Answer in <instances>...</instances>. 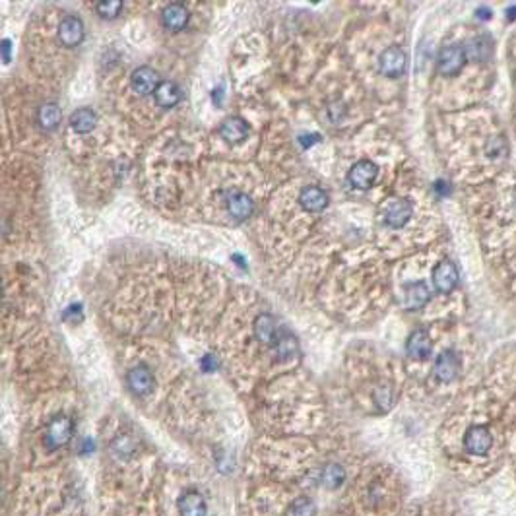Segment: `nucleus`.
Instances as JSON below:
<instances>
[{
  "instance_id": "nucleus-1",
  "label": "nucleus",
  "mask_w": 516,
  "mask_h": 516,
  "mask_svg": "<svg viewBox=\"0 0 516 516\" xmlns=\"http://www.w3.org/2000/svg\"><path fill=\"white\" fill-rule=\"evenodd\" d=\"M74 433V423L71 418L66 415H57L49 421L47 431H45V445L49 446L51 450H57L61 446L68 445V441L72 438Z\"/></svg>"
},
{
  "instance_id": "nucleus-2",
  "label": "nucleus",
  "mask_w": 516,
  "mask_h": 516,
  "mask_svg": "<svg viewBox=\"0 0 516 516\" xmlns=\"http://www.w3.org/2000/svg\"><path fill=\"white\" fill-rule=\"evenodd\" d=\"M468 61L466 49L460 45H446L437 57V68L443 76H456Z\"/></svg>"
},
{
  "instance_id": "nucleus-3",
  "label": "nucleus",
  "mask_w": 516,
  "mask_h": 516,
  "mask_svg": "<svg viewBox=\"0 0 516 516\" xmlns=\"http://www.w3.org/2000/svg\"><path fill=\"white\" fill-rule=\"evenodd\" d=\"M406 64H408V54L402 47L392 45L385 49L381 57H378V71L383 72L388 78H398L406 72Z\"/></svg>"
},
{
  "instance_id": "nucleus-4",
  "label": "nucleus",
  "mask_w": 516,
  "mask_h": 516,
  "mask_svg": "<svg viewBox=\"0 0 516 516\" xmlns=\"http://www.w3.org/2000/svg\"><path fill=\"white\" fill-rule=\"evenodd\" d=\"M378 177V167L371 161V159H361L357 163H353V167L348 173V181L351 186H355L359 191H367L373 186V183Z\"/></svg>"
},
{
  "instance_id": "nucleus-5",
  "label": "nucleus",
  "mask_w": 516,
  "mask_h": 516,
  "mask_svg": "<svg viewBox=\"0 0 516 516\" xmlns=\"http://www.w3.org/2000/svg\"><path fill=\"white\" fill-rule=\"evenodd\" d=\"M491 445H493V437H491L489 429L485 427V425H472V427L466 431L464 448L470 455H485V452H489Z\"/></svg>"
},
{
  "instance_id": "nucleus-6",
  "label": "nucleus",
  "mask_w": 516,
  "mask_h": 516,
  "mask_svg": "<svg viewBox=\"0 0 516 516\" xmlns=\"http://www.w3.org/2000/svg\"><path fill=\"white\" fill-rule=\"evenodd\" d=\"M413 216V206L410 200L406 198H392L385 206V221L386 226H390L394 229L404 228L410 218Z\"/></svg>"
},
{
  "instance_id": "nucleus-7",
  "label": "nucleus",
  "mask_w": 516,
  "mask_h": 516,
  "mask_svg": "<svg viewBox=\"0 0 516 516\" xmlns=\"http://www.w3.org/2000/svg\"><path fill=\"white\" fill-rule=\"evenodd\" d=\"M131 86L140 96H149V94H156L158 91V88L161 86V78H159V74L154 68L138 66L136 71L132 72Z\"/></svg>"
},
{
  "instance_id": "nucleus-8",
  "label": "nucleus",
  "mask_w": 516,
  "mask_h": 516,
  "mask_svg": "<svg viewBox=\"0 0 516 516\" xmlns=\"http://www.w3.org/2000/svg\"><path fill=\"white\" fill-rule=\"evenodd\" d=\"M433 286L438 293H450L458 286V268L450 260H441L433 270Z\"/></svg>"
},
{
  "instance_id": "nucleus-9",
  "label": "nucleus",
  "mask_w": 516,
  "mask_h": 516,
  "mask_svg": "<svg viewBox=\"0 0 516 516\" xmlns=\"http://www.w3.org/2000/svg\"><path fill=\"white\" fill-rule=\"evenodd\" d=\"M86 37V27L78 16H66L59 26V39L64 47H78Z\"/></svg>"
},
{
  "instance_id": "nucleus-10",
  "label": "nucleus",
  "mask_w": 516,
  "mask_h": 516,
  "mask_svg": "<svg viewBox=\"0 0 516 516\" xmlns=\"http://www.w3.org/2000/svg\"><path fill=\"white\" fill-rule=\"evenodd\" d=\"M460 373V357L452 350L443 351L435 361V376L441 383H452Z\"/></svg>"
},
{
  "instance_id": "nucleus-11",
  "label": "nucleus",
  "mask_w": 516,
  "mask_h": 516,
  "mask_svg": "<svg viewBox=\"0 0 516 516\" xmlns=\"http://www.w3.org/2000/svg\"><path fill=\"white\" fill-rule=\"evenodd\" d=\"M126 385L132 392L138 394V396H146L154 390V376L146 365H138V367H132L126 373Z\"/></svg>"
},
{
  "instance_id": "nucleus-12",
  "label": "nucleus",
  "mask_w": 516,
  "mask_h": 516,
  "mask_svg": "<svg viewBox=\"0 0 516 516\" xmlns=\"http://www.w3.org/2000/svg\"><path fill=\"white\" fill-rule=\"evenodd\" d=\"M431 350H433V341H431V336H429L427 330H423V328L413 330L408 341H406V351H408V355L411 359L429 357Z\"/></svg>"
},
{
  "instance_id": "nucleus-13",
  "label": "nucleus",
  "mask_w": 516,
  "mask_h": 516,
  "mask_svg": "<svg viewBox=\"0 0 516 516\" xmlns=\"http://www.w3.org/2000/svg\"><path fill=\"white\" fill-rule=\"evenodd\" d=\"M299 204L305 212L318 214V212H323L328 206V194L320 186H305L299 193Z\"/></svg>"
},
{
  "instance_id": "nucleus-14",
  "label": "nucleus",
  "mask_w": 516,
  "mask_h": 516,
  "mask_svg": "<svg viewBox=\"0 0 516 516\" xmlns=\"http://www.w3.org/2000/svg\"><path fill=\"white\" fill-rule=\"evenodd\" d=\"M429 299H431V291L423 281H413L404 288V307L410 311H418L425 307Z\"/></svg>"
},
{
  "instance_id": "nucleus-15",
  "label": "nucleus",
  "mask_w": 516,
  "mask_h": 516,
  "mask_svg": "<svg viewBox=\"0 0 516 516\" xmlns=\"http://www.w3.org/2000/svg\"><path fill=\"white\" fill-rule=\"evenodd\" d=\"M491 54H493V39L487 34L473 37L466 45V57H468V61L485 62L489 61Z\"/></svg>"
},
{
  "instance_id": "nucleus-16",
  "label": "nucleus",
  "mask_w": 516,
  "mask_h": 516,
  "mask_svg": "<svg viewBox=\"0 0 516 516\" xmlns=\"http://www.w3.org/2000/svg\"><path fill=\"white\" fill-rule=\"evenodd\" d=\"M189 18H191L189 10L184 8L183 4H179V2L169 4V6H165L163 12H161V22H163V26H165L169 31H181V29L189 24Z\"/></svg>"
},
{
  "instance_id": "nucleus-17",
  "label": "nucleus",
  "mask_w": 516,
  "mask_h": 516,
  "mask_svg": "<svg viewBox=\"0 0 516 516\" xmlns=\"http://www.w3.org/2000/svg\"><path fill=\"white\" fill-rule=\"evenodd\" d=\"M228 210L231 218H235L237 221H245L253 216L254 202L245 193H233L228 198Z\"/></svg>"
},
{
  "instance_id": "nucleus-18",
  "label": "nucleus",
  "mask_w": 516,
  "mask_h": 516,
  "mask_svg": "<svg viewBox=\"0 0 516 516\" xmlns=\"http://www.w3.org/2000/svg\"><path fill=\"white\" fill-rule=\"evenodd\" d=\"M219 134L226 142L237 144V142L245 140L246 134H249V126L241 117H229L219 126Z\"/></svg>"
},
{
  "instance_id": "nucleus-19",
  "label": "nucleus",
  "mask_w": 516,
  "mask_h": 516,
  "mask_svg": "<svg viewBox=\"0 0 516 516\" xmlns=\"http://www.w3.org/2000/svg\"><path fill=\"white\" fill-rule=\"evenodd\" d=\"M179 513H181V516H206L208 507H206V501L200 493L189 491L179 499Z\"/></svg>"
},
{
  "instance_id": "nucleus-20",
  "label": "nucleus",
  "mask_w": 516,
  "mask_h": 516,
  "mask_svg": "<svg viewBox=\"0 0 516 516\" xmlns=\"http://www.w3.org/2000/svg\"><path fill=\"white\" fill-rule=\"evenodd\" d=\"M253 332L263 344H276V318L268 313L258 315L253 323Z\"/></svg>"
},
{
  "instance_id": "nucleus-21",
  "label": "nucleus",
  "mask_w": 516,
  "mask_h": 516,
  "mask_svg": "<svg viewBox=\"0 0 516 516\" xmlns=\"http://www.w3.org/2000/svg\"><path fill=\"white\" fill-rule=\"evenodd\" d=\"M96 124H97L96 111H91L88 107L76 109V111L71 115L72 131H76L78 134H88V132H91L96 128Z\"/></svg>"
},
{
  "instance_id": "nucleus-22",
  "label": "nucleus",
  "mask_w": 516,
  "mask_h": 516,
  "mask_svg": "<svg viewBox=\"0 0 516 516\" xmlns=\"http://www.w3.org/2000/svg\"><path fill=\"white\" fill-rule=\"evenodd\" d=\"M154 97H156V103L159 107L171 109V107H175L181 101V89H179L175 82H161V86L154 94Z\"/></svg>"
},
{
  "instance_id": "nucleus-23",
  "label": "nucleus",
  "mask_w": 516,
  "mask_h": 516,
  "mask_svg": "<svg viewBox=\"0 0 516 516\" xmlns=\"http://www.w3.org/2000/svg\"><path fill=\"white\" fill-rule=\"evenodd\" d=\"M61 117L62 113L57 103H45V105L39 107V111H37V123H39V126H41L43 131L51 132L59 126Z\"/></svg>"
},
{
  "instance_id": "nucleus-24",
  "label": "nucleus",
  "mask_w": 516,
  "mask_h": 516,
  "mask_svg": "<svg viewBox=\"0 0 516 516\" xmlns=\"http://www.w3.org/2000/svg\"><path fill=\"white\" fill-rule=\"evenodd\" d=\"M276 353L280 355V359L289 361V359L297 357L299 355V341L293 334L283 332L278 336L276 340Z\"/></svg>"
},
{
  "instance_id": "nucleus-25",
  "label": "nucleus",
  "mask_w": 516,
  "mask_h": 516,
  "mask_svg": "<svg viewBox=\"0 0 516 516\" xmlns=\"http://www.w3.org/2000/svg\"><path fill=\"white\" fill-rule=\"evenodd\" d=\"M320 481H323L324 487H328V489H338L341 483L346 481V470L341 468L340 464H328L323 470Z\"/></svg>"
},
{
  "instance_id": "nucleus-26",
  "label": "nucleus",
  "mask_w": 516,
  "mask_h": 516,
  "mask_svg": "<svg viewBox=\"0 0 516 516\" xmlns=\"http://www.w3.org/2000/svg\"><path fill=\"white\" fill-rule=\"evenodd\" d=\"M96 10L101 18L113 20L121 14V10H123V2H121V0H101V2H97L96 4Z\"/></svg>"
},
{
  "instance_id": "nucleus-27",
  "label": "nucleus",
  "mask_w": 516,
  "mask_h": 516,
  "mask_svg": "<svg viewBox=\"0 0 516 516\" xmlns=\"http://www.w3.org/2000/svg\"><path fill=\"white\" fill-rule=\"evenodd\" d=\"M315 503L307 497H299L289 508V516H315Z\"/></svg>"
},
{
  "instance_id": "nucleus-28",
  "label": "nucleus",
  "mask_w": 516,
  "mask_h": 516,
  "mask_svg": "<svg viewBox=\"0 0 516 516\" xmlns=\"http://www.w3.org/2000/svg\"><path fill=\"white\" fill-rule=\"evenodd\" d=\"M113 452L117 456H121V458H126V456L132 455V450H134V445H132V441L128 437H119L117 441L113 443Z\"/></svg>"
},
{
  "instance_id": "nucleus-29",
  "label": "nucleus",
  "mask_w": 516,
  "mask_h": 516,
  "mask_svg": "<svg viewBox=\"0 0 516 516\" xmlns=\"http://www.w3.org/2000/svg\"><path fill=\"white\" fill-rule=\"evenodd\" d=\"M71 316H74V323H76V320H82V318H84V315H82V307L71 305L64 313H62V318H64V320H68Z\"/></svg>"
},
{
  "instance_id": "nucleus-30",
  "label": "nucleus",
  "mask_w": 516,
  "mask_h": 516,
  "mask_svg": "<svg viewBox=\"0 0 516 516\" xmlns=\"http://www.w3.org/2000/svg\"><path fill=\"white\" fill-rule=\"evenodd\" d=\"M200 367L204 369L206 373H212V371L218 369V361H216L214 355H204V357L200 359Z\"/></svg>"
},
{
  "instance_id": "nucleus-31",
  "label": "nucleus",
  "mask_w": 516,
  "mask_h": 516,
  "mask_svg": "<svg viewBox=\"0 0 516 516\" xmlns=\"http://www.w3.org/2000/svg\"><path fill=\"white\" fill-rule=\"evenodd\" d=\"M10 47H12L10 39H4L2 41V59H4V62H10Z\"/></svg>"
}]
</instances>
